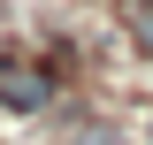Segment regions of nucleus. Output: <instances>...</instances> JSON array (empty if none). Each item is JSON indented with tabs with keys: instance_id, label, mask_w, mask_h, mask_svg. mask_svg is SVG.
Returning <instances> with one entry per match:
<instances>
[{
	"instance_id": "obj_1",
	"label": "nucleus",
	"mask_w": 153,
	"mask_h": 145,
	"mask_svg": "<svg viewBox=\"0 0 153 145\" xmlns=\"http://www.w3.org/2000/svg\"><path fill=\"white\" fill-rule=\"evenodd\" d=\"M46 69H23V61H0V99L8 107H46Z\"/></svg>"
},
{
	"instance_id": "obj_2",
	"label": "nucleus",
	"mask_w": 153,
	"mask_h": 145,
	"mask_svg": "<svg viewBox=\"0 0 153 145\" xmlns=\"http://www.w3.org/2000/svg\"><path fill=\"white\" fill-rule=\"evenodd\" d=\"M130 23H138V46L153 54V0H130Z\"/></svg>"
},
{
	"instance_id": "obj_3",
	"label": "nucleus",
	"mask_w": 153,
	"mask_h": 145,
	"mask_svg": "<svg viewBox=\"0 0 153 145\" xmlns=\"http://www.w3.org/2000/svg\"><path fill=\"white\" fill-rule=\"evenodd\" d=\"M76 145H115V138H100V130H92V138H76Z\"/></svg>"
}]
</instances>
